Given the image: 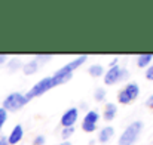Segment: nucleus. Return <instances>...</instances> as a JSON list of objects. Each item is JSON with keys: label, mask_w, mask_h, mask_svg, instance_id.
<instances>
[{"label": "nucleus", "mask_w": 153, "mask_h": 145, "mask_svg": "<svg viewBox=\"0 0 153 145\" xmlns=\"http://www.w3.org/2000/svg\"><path fill=\"white\" fill-rule=\"evenodd\" d=\"M59 145H71V142H70V141H64L62 144H59Z\"/></svg>", "instance_id": "24"}, {"label": "nucleus", "mask_w": 153, "mask_h": 145, "mask_svg": "<svg viewBox=\"0 0 153 145\" xmlns=\"http://www.w3.org/2000/svg\"><path fill=\"white\" fill-rule=\"evenodd\" d=\"M105 89L104 88H97L95 89V92H94V98H95V101L97 102H101V101H104V98H105Z\"/></svg>", "instance_id": "14"}, {"label": "nucleus", "mask_w": 153, "mask_h": 145, "mask_svg": "<svg viewBox=\"0 0 153 145\" xmlns=\"http://www.w3.org/2000/svg\"><path fill=\"white\" fill-rule=\"evenodd\" d=\"M51 58H52L51 53H45V55H40V53H39V55H36V56H34V59H36V61H43V62L49 61Z\"/></svg>", "instance_id": "18"}, {"label": "nucleus", "mask_w": 153, "mask_h": 145, "mask_svg": "<svg viewBox=\"0 0 153 145\" xmlns=\"http://www.w3.org/2000/svg\"><path fill=\"white\" fill-rule=\"evenodd\" d=\"M22 136H24V127H22L21 124H16V126L12 129V132L9 133L7 142H9V145H16L18 142H21Z\"/></svg>", "instance_id": "8"}, {"label": "nucleus", "mask_w": 153, "mask_h": 145, "mask_svg": "<svg viewBox=\"0 0 153 145\" xmlns=\"http://www.w3.org/2000/svg\"><path fill=\"white\" fill-rule=\"evenodd\" d=\"M98 120H100V114H98V111H95V110H89V111L85 114V117H83V121H82V130L86 132V133L95 132Z\"/></svg>", "instance_id": "6"}, {"label": "nucleus", "mask_w": 153, "mask_h": 145, "mask_svg": "<svg viewBox=\"0 0 153 145\" xmlns=\"http://www.w3.org/2000/svg\"><path fill=\"white\" fill-rule=\"evenodd\" d=\"M146 79L153 82V65H149V68L146 70Z\"/></svg>", "instance_id": "20"}, {"label": "nucleus", "mask_w": 153, "mask_h": 145, "mask_svg": "<svg viewBox=\"0 0 153 145\" xmlns=\"http://www.w3.org/2000/svg\"><path fill=\"white\" fill-rule=\"evenodd\" d=\"M153 59V53H141L137 56V65L140 68H144V67H149L150 62Z\"/></svg>", "instance_id": "12"}, {"label": "nucleus", "mask_w": 153, "mask_h": 145, "mask_svg": "<svg viewBox=\"0 0 153 145\" xmlns=\"http://www.w3.org/2000/svg\"><path fill=\"white\" fill-rule=\"evenodd\" d=\"M88 71H89V74L92 77H101V76H104V67L100 65V64H92Z\"/></svg>", "instance_id": "13"}, {"label": "nucleus", "mask_w": 153, "mask_h": 145, "mask_svg": "<svg viewBox=\"0 0 153 145\" xmlns=\"http://www.w3.org/2000/svg\"><path fill=\"white\" fill-rule=\"evenodd\" d=\"M6 61H7V56H6V55H0V67H1Z\"/></svg>", "instance_id": "22"}, {"label": "nucleus", "mask_w": 153, "mask_h": 145, "mask_svg": "<svg viewBox=\"0 0 153 145\" xmlns=\"http://www.w3.org/2000/svg\"><path fill=\"white\" fill-rule=\"evenodd\" d=\"M143 127H144V123H143V121H140V120L132 121V123L122 132V135H120V138H119V141H117V145H134L135 141L138 139V136H140Z\"/></svg>", "instance_id": "1"}, {"label": "nucleus", "mask_w": 153, "mask_h": 145, "mask_svg": "<svg viewBox=\"0 0 153 145\" xmlns=\"http://www.w3.org/2000/svg\"><path fill=\"white\" fill-rule=\"evenodd\" d=\"M128 76V71L125 68H120L117 64L114 67H110L108 71L104 74V85L107 86H111V85H116L122 80H125Z\"/></svg>", "instance_id": "5"}, {"label": "nucleus", "mask_w": 153, "mask_h": 145, "mask_svg": "<svg viewBox=\"0 0 153 145\" xmlns=\"http://www.w3.org/2000/svg\"><path fill=\"white\" fill-rule=\"evenodd\" d=\"M146 107H149V108H153V95H150V96L146 99Z\"/></svg>", "instance_id": "21"}, {"label": "nucleus", "mask_w": 153, "mask_h": 145, "mask_svg": "<svg viewBox=\"0 0 153 145\" xmlns=\"http://www.w3.org/2000/svg\"><path fill=\"white\" fill-rule=\"evenodd\" d=\"M45 142H46V138L43 135H37L33 139V145H45Z\"/></svg>", "instance_id": "17"}, {"label": "nucleus", "mask_w": 153, "mask_h": 145, "mask_svg": "<svg viewBox=\"0 0 153 145\" xmlns=\"http://www.w3.org/2000/svg\"><path fill=\"white\" fill-rule=\"evenodd\" d=\"M77 119H79V110L76 107H71L61 116V124L62 127H74Z\"/></svg>", "instance_id": "7"}, {"label": "nucleus", "mask_w": 153, "mask_h": 145, "mask_svg": "<svg viewBox=\"0 0 153 145\" xmlns=\"http://www.w3.org/2000/svg\"><path fill=\"white\" fill-rule=\"evenodd\" d=\"M0 145H9V142H7V138H6V136H1V138H0Z\"/></svg>", "instance_id": "23"}, {"label": "nucleus", "mask_w": 153, "mask_h": 145, "mask_svg": "<svg viewBox=\"0 0 153 145\" xmlns=\"http://www.w3.org/2000/svg\"><path fill=\"white\" fill-rule=\"evenodd\" d=\"M73 133H74V127H64L62 132H61V138H62L64 141H67Z\"/></svg>", "instance_id": "15"}, {"label": "nucleus", "mask_w": 153, "mask_h": 145, "mask_svg": "<svg viewBox=\"0 0 153 145\" xmlns=\"http://www.w3.org/2000/svg\"><path fill=\"white\" fill-rule=\"evenodd\" d=\"M116 114H117V107H116V104L107 102L105 107H104V113H102L104 120H105V121H111V120L116 117Z\"/></svg>", "instance_id": "9"}, {"label": "nucleus", "mask_w": 153, "mask_h": 145, "mask_svg": "<svg viewBox=\"0 0 153 145\" xmlns=\"http://www.w3.org/2000/svg\"><path fill=\"white\" fill-rule=\"evenodd\" d=\"M18 67H21V62L18 59H13V61H9V68L10 70H16Z\"/></svg>", "instance_id": "19"}, {"label": "nucleus", "mask_w": 153, "mask_h": 145, "mask_svg": "<svg viewBox=\"0 0 153 145\" xmlns=\"http://www.w3.org/2000/svg\"><path fill=\"white\" fill-rule=\"evenodd\" d=\"M52 88H53V82H52V77H43L42 80H39L27 93H24L25 98H27V101L30 102L33 98H37V96H42V95H45L46 92H49Z\"/></svg>", "instance_id": "3"}, {"label": "nucleus", "mask_w": 153, "mask_h": 145, "mask_svg": "<svg viewBox=\"0 0 153 145\" xmlns=\"http://www.w3.org/2000/svg\"><path fill=\"white\" fill-rule=\"evenodd\" d=\"M37 68H39V62L36 59H33V61H28V62H25L22 65V73L25 76H31V74H34L37 71Z\"/></svg>", "instance_id": "11"}, {"label": "nucleus", "mask_w": 153, "mask_h": 145, "mask_svg": "<svg viewBox=\"0 0 153 145\" xmlns=\"http://www.w3.org/2000/svg\"><path fill=\"white\" fill-rule=\"evenodd\" d=\"M27 104H28V101H27V98H25L24 93H21V92H12V93H9L7 96L4 98L1 108H4L7 113H16V111H19Z\"/></svg>", "instance_id": "2"}, {"label": "nucleus", "mask_w": 153, "mask_h": 145, "mask_svg": "<svg viewBox=\"0 0 153 145\" xmlns=\"http://www.w3.org/2000/svg\"><path fill=\"white\" fill-rule=\"evenodd\" d=\"M138 95H140V86L137 83H128V85H125V88L122 91H119L117 101H119V104L128 105L132 101H135Z\"/></svg>", "instance_id": "4"}, {"label": "nucleus", "mask_w": 153, "mask_h": 145, "mask_svg": "<svg viewBox=\"0 0 153 145\" xmlns=\"http://www.w3.org/2000/svg\"><path fill=\"white\" fill-rule=\"evenodd\" d=\"M113 133H114V129H113L111 126H105V127H102L101 130H100V133H98V141H100L101 144L108 142V141L111 139Z\"/></svg>", "instance_id": "10"}, {"label": "nucleus", "mask_w": 153, "mask_h": 145, "mask_svg": "<svg viewBox=\"0 0 153 145\" xmlns=\"http://www.w3.org/2000/svg\"><path fill=\"white\" fill-rule=\"evenodd\" d=\"M6 120H7V111H6L4 108H0V130H1V127L4 126Z\"/></svg>", "instance_id": "16"}]
</instances>
